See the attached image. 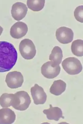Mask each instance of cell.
I'll list each match as a JSON object with an SVG mask.
<instances>
[{
  "mask_svg": "<svg viewBox=\"0 0 83 124\" xmlns=\"http://www.w3.org/2000/svg\"><path fill=\"white\" fill-rule=\"evenodd\" d=\"M41 124H51L49 123H48V122H44V123H42Z\"/></svg>",
  "mask_w": 83,
  "mask_h": 124,
  "instance_id": "21",
  "label": "cell"
},
{
  "mask_svg": "<svg viewBox=\"0 0 83 124\" xmlns=\"http://www.w3.org/2000/svg\"><path fill=\"white\" fill-rule=\"evenodd\" d=\"M17 56L13 44L7 41H0V72L10 70L16 64Z\"/></svg>",
  "mask_w": 83,
  "mask_h": 124,
  "instance_id": "1",
  "label": "cell"
},
{
  "mask_svg": "<svg viewBox=\"0 0 83 124\" xmlns=\"http://www.w3.org/2000/svg\"><path fill=\"white\" fill-rule=\"evenodd\" d=\"M74 16L76 20L78 22L83 23V6L77 7L74 11Z\"/></svg>",
  "mask_w": 83,
  "mask_h": 124,
  "instance_id": "18",
  "label": "cell"
},
{
  "mask_svg": "<svg viewBox=\"0 0 83 124\" xmlns=\"http://www.w3.org/2000/svg\"><path fill=\"white\" fill-rule=\"evenodd\" d=\"M30 93L35 105H43L45 103L47 99V95L43 87L35 84L34 86L31 87Z\"/></svg>",
  "mask_w": 83,
  "mask_h": 124,
  "instance_id": "8",
  "label": "cell"
},
{
  "mask_svg": "<svg viewBox=\"0 0 83 124\" xmlns=\"http://www.w3.org/2000/svg\"><path fill=\"white\" fill-rule=\"evenodd\" d=\"M5 81L9 88L17 89L22 86L24 82V78L21 72L12 71L7 74Z\"/></svg>",
  "mask_w": 83,
  "mask_h": 124,
  "instance_id": "6",
  "label": "cell"
},
{
  "mask_svg": "<svg viewBox=\"0 0 83 124\" xmlns=\"http://www.w3.org/2000/svg\"><path fill=\"white\" fill-rule=\"evenodd\" d=\"M19 50L22 57L27 60L33 59L36 54V49L34 43L28 39H24L20 42Z\"/></svg>",
  "mask_w": 83,
  "mask_h": 124,
  "instance_id": "4",
  "label": "cell"
},
{
  "mask_svg": "<svg viewBox=\"0 0 83 124\" xmlns=\"http://www.w3.org/2000/svg\"><path fill=\"white\" fill-rule=\"evenodd\" d=\"M64 70L70 75H76L81 72L83 66L79 60L75 57H68L62 63Z\"/></svg>",
  "mask_w": 83,
  "mask_h": 124,
  "instance_id": "3",
  "label": "cell"
},
{
  "mask_svg": "<svg viewBox=\"0 0 83 124\" xmlns=\"http://www.w3.org/2000/svg\"><path fill=\"white\" fill-rule=\"evenodd\" d=\"M14 94L4 93L0 97V105L3 108L9 107L12 105Z\"/></svg>",
  "mask_w": 83,
  "mask_h": 124,
  "instance_id": "17",
  "label": "cell"
},
{
  "mask_svg": "<svg viewBox=\"0 0 83 124\" xmlns=\"http://www.w3.org/2000/svg\"><path fill=\"white\" fill-rule=\"evenodd\" d=\"M28 11L26 4L22 2L14 4L11 10L12 16L15 20L20 21L25 17Z\"/></svg>",
  "mask_w": 83,
  "mask_h": 124,
  "instance_id": "9",
  "label": "cell"
},
{
  "mask_svg": "<svg viewBox=\"0 0 83 124\" xmlns=\"http://www.w3.org/2000/svg\"><path fill=\"white\" fill-rule=\"evenodd\" d=\"M58 124H70L66 122H62Z\"/></svg>",
  "mask_w": 83,
  "mask_h": 124,
  "instance_id": "20",
  "label": "cell"
},
{
  "mask_svg": "<svg viewBox=\"0 0 83 124\" xmlns=\"http://www.w3.org/2000/svg\"><path fill=\"white\" fill-rule=\"evenodd\" d=\"M71 51L73 54L76 56H83V40H77L74 41L71 45Z\"/></svg>",
  "mask_w": 83,
  "mask_h": 124,
  "instance_id": "15",
  "label": "cell"
},
{
  "mask_svg": "<svg viewBox=\"0 0 83 124\" xmlns=\"http://www.w3.org/2000/svg\"><path fill=\"white\" fill-rule=\"evenodd\" d=\"M16 120V114L8 108L0 109V124H12Z\"/></svg>",
  "mask_w": 83,
  "mask_h": 124,
  "instance_id": "11",
  "label": "cell"
},
{
  "mask_svg": "<svg viewBox=\"0 0 83 124\" xmlns=\"http://www.w3.org/2000/svg\"><path fill=\"white\" fill-rule=\"evenodd\" d=\"M28 31L27 25L23 22H18L12 26L10 29V35L14 38L19 39L25 36Z\"/></svg>",
  "mask_w": 83,
  "mask_h": 124,
  "instance_id": "10",
  "label": "cell"
},
{
  "mask_svg": "<svg viewBox=\"0 0 83 124\" xmlns=\"http://www.w3.org/2000/svg\"><path fill=\"white\" fill-rule=\"evenodd\" d=\"M67 84L62 80L59 79L54 81L50 89V92L54 95L58 96L65 91Z\"/></svg>",
  "mask_w": 83,
  "mask_h": 124,
  "instance_id": "13",
  "label": "cell"
},
{
  "mask_svg": "<svg viewBox=\"0 0 83 124\" xmlns=\"http://www.w3.org/2000/svg\"><path fill=\"white\" fill-rule=\"evenodd\" d=\"M27 6L33 11H39L44 7L45 0H27Z\"/></svg>",
  "mask_w": 83,
  "mask_h": 124,
  "instance_id": "16",
  "label": "cell"
},
{
  "mask_svg": "<svg viewBox=\"0 0 83 124\" xmlns=\"http://www.w3.org/2000/svg\"><path fill=\"white\" fill-rule=\"evenodd\" d=\"M43 112L46 115L49 120L58 121L60 118H64V117L62 116L61 109L58 107H53L51 105H50V108L48 109L44 110Z\"/></svg>",
  "mask_w": 83,
  "mask_h": 124,
  "instance_id": "12",
  "label": "cell"
},
{
  "mask_svg": "<svg viewBox=\"0 0 83 124\" xmlns=\"http://www.w3.org/2000/svg\"><path fill=\"white\" fill-rule=\"evenodd\" d=\"M56 36L57 39L60 43L62 44H67L72 41L74 33L70 28L62 27L57 30Z\"/></svg>",
  "mask_w": 83,
  "mask_h": 124,
  "instance_id": "7",
  "label": "cell"
},
{
  "mask_svg": "<svg viewBox=\"0 0 83 124\" xmlns=\"http://www.w3.org/2000/svg\"><path fill=\"white\" fill-rule=\"evenodd\" d=\"M31 102L30 97L27 92L19 91L14 94L11 106L16 110L23 111L29 108Z\"/></svg>",
  "mask_w": 83,
  "mask_h": 124,
  "instance_id": "2",
  "label": "cell"
},
{
  "mask_svg": "<svg viewBox=\"0 0 83 124\" xmlns=\"http://www.w3.org/2000/svg\"><path fill=\"white\" fill-rule=\"evenodd\" d=\"M61 68L59 65L51 61L44 63L41 68V74L48 79H53L59 74Z\"/></svg>",
  "mask_w": 83,
  "mask_h": 124,
  "instance_id": "5",
  "label": "cell"
},
{
  "mask_svg": "<svg viewBox=\"0 0 83 124\" xmlns=\"http://www.w3.org/2000/svg\"><path fill=\"white\" fill-rule=\"evenodd\" d=\"M62 57L63 54L61 48L59 46H56L53 48L49 56V60L60 65L62 61Z\"/></svg>",
  "mask_w": 83,
  "mask_h": 124,
  "instance_id": "14",
  "label": "cell"
},
{
  "mask_svg": "<svg viewBox=\"0 0 83 124\" xmlns=\"http://www.w3.org/2000/svg\"><path fill=\"white\" fill-rule=\"evenodd\" d=\"M3 28L0 26V36L1 35V33H2V32H3Z\"/></svg>",
  "mask_w": 83,
  "mask_h": 124,
  "instance_id": "19",
  "label": "cell"
}]
</instances>
